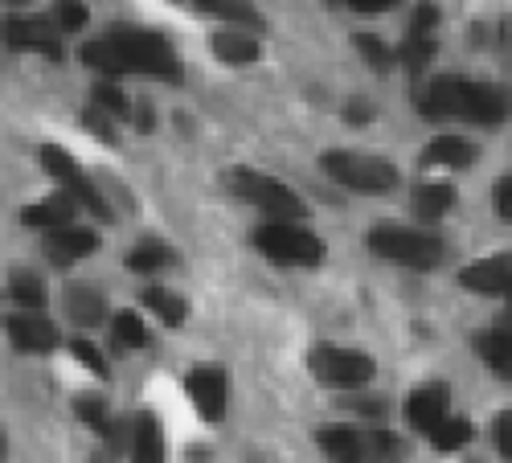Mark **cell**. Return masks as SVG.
I'll use <instances>...</instances> for the list:
<instances>
[{"mask_svg": "<svg viewBox=\"0 0 512 463\" xmlns=\"http://www.w3.org/2000/svg\"><path fill=\"white\" fill-rule=\"evenodd\" d=\"M132 463H164V435L152 410H140L132 423Z\"/></svg>", "mask_w": 512, "mask_h": 463, "instance_id": "19", "label": "cell"}, {"mask_svg": "<svg viewBox=\"0 0 512 463\" xmlns=\"http://www.w3.org/2000/svg\"><path fill=\"white\" fill-rule=\"evenodd\" d=\"M185 390L193 398V410L205 418V423H222V418H226L230 386H226V369L222 365H197L185 377Z\"/></svg>", "mask_w": 512, "mask_h": 463, "instance_id": "9", "label": "cell"}, {"mask_svg": "<svg viewBox=\"0 0 512 463\" xmlns=\"http://www.w3.org/2000/svg\"><path fill=\"white\" fill-rule=\"evenodd\" d=\"M451 205H455V189L447 181H422L414 189V214L422 222H439Z\"/></svg>", "mask_w": 512, "mask_h": 463, "instance_id": "22", "label": "cell"}, {"mask_svg": "<svg viewBox=\"0 0 512 463\" xmlns=\"http://www.w3.org/2000/svg\"><path fill=\"white\" fill-rule=\"evenodd\" d=\"M107 37L123 50V62H127L132 74H152V78H164V82H181V62H177L173 46H168L160 33L119 25Z\"/></svg>", "mask_w": 512, "mask_h": 463, "instance_id": "4", "label": "cell"}, {"mask_svg": "<svg viewBox=\"0 0 512 463\" xmlns=\"http://www.w3.org/2000/svg\"><path fill=\"white\" fill-rule=\"evenodd\" d=\"M463 287L484 291V296H512V255H492V259H476L459 275Z\"/></svg>", "mask_w": 512, "mask_h": 463, "instance_id": "15", "label": "cell"}, {"mask_svg": "<svg viewBox=\"0 0 512 463\" xmlns=\"http://www.w3.org/2000/svg\"><path fill=\"white\" fill-rule=\"evenodd\" d=\"M398 62L410 70V74H422L426 66L435 62V37H422V33H410L398 50Z\"/></svg>", "mask_w": 512, "mask_h": 463, "instance_id": "31", "label": "cell"}, {"mask_svg": "<svg viewBox=\"0 0 512 463\" xmlns=\"http://www.w3.org/2000/svg\"><path fill=\"white\" fill-rule=\"evenodd\" d=\"M226 189L242 201H250L254 209H263V214H271V222H295V218H304V201L295 197L283 181L259 173V168H226Z\"/></svg>", "mask_w": 512, "mask_h": 463, "instance_id": "3", "label": "cell"}, {"mask_svg": "<svg viewBox=\"0 0 512 463\" xmlns=\"http://www.w3.org/2000/svg\"><path fill=\"white\" fill-rule=\"evenodd\" d=\"M492 443H496V451L512 463V410H500V414L492 418Z\"/></svg>", "mask_w": 512, "mask_h": 463, "instance_id": "36", "label": "cell"}, {"mask_svg": "<svg viewBox=\"0 0 512 463\" xmlns=\"http://www.w3.org/2000/svg\"><path fill=\"white\" fill-rule=\"evenodd\" d=\"M320 168L353 193H390L398 185V168L386 156H369V152H349V148H328L320 156Z\"/></svg>", "mask_w": 512, "mask_h": 463, "instance_id": "2", "label": "cell"}, {"mask_svg": "<svg viewBox=\"0 0 512 463\" xmlns=\"http://www.w3.org/2000/svg\"><path fill=\"white\" fill-rule=\"evenodd\" d=\"M177 255H173V246H164L156 238H144L132 255H127V271H136V275H156L164 267H173Z\"/></svg>", "mask_w": 512, "mask_h": 463, "instance_id": "25", "label": "cell"}, {"mask_svg": "<svg viewBox=\"0 0 512 463\" xmlns=\"http://www.w3.org/2000/svg\"><path fill=\"white\" fill-rule=\"evenodd\" d=\"M472 423H467V418H447V423L431 435V443L439 447V451H459V447H467V443H472Z\"/></svg>", "mask_w": 512, "mask_h": 463, "instance_id": "33", "label": "cell"}, {"mask_svg": "<svg viewBox=\"0 0 512 463\" xmlns=\"http://www.w3.org/2000/svg\"><path fill=\"white\" fill-rule=\"evenodd\" d=\"M87 5L82 0H58L54 5V25H58V33H74V29H82L87 25Z\"/></svg>", "mask_w": 512, "mask_h": 463, "instance_id": "34", "label": "cell"}, {"mask_svg": "<svg viewBox=\"0 0 512 463\" xmlns=\"http://www.w3.org/2000/svg\"><path fill=\"white\" fill-rule=\"evenodd\" d=\"M316 382H324L328 390H357V386H369L373 373H377V361L369 353H357V349H340V345H316L312 357H308Z\"/></svg>", "mask_w": 512, "mask_h": 463, "instance_id": "6", "label": "cell"}, {"mask_svg": "<svg viewBox=\"0 0 512 463\" xmlns=\"http://www.w3.org/2000/svg\"><path fill=\"white\" fill-rule=\"evenodd\" d=\"M508 320H512V296H508Z\"/></svg>", "mask_w": 512, "mask_h": 463, "instance_id": "45", "label": "cell"}, {"mask_svg": "<svg viewBox=\"0 0 512 463\" xmlns=\"http://www.w3.org/2000/svg\"><path fill=\"white\" fill-rule=\"evenodd\" d=\"M394 5H402V0H349L353 13H390Z\"/></svg>", "mask_w": 512, "mask_h": 463, "instance_id": "42", "label": "cell"}, {"mask_svg": "<svg viewBox=\"0 0 512 463\" xmlns=\"http://www.w3.org/2000/svg\"><path fill=\"white\" fill-rule=\"evenodd\" d=\"M37 160H41V168H46V173L82 205V209H91L95 218H103V222H111V205L103 201V193L91 185V177L82 173V164L66 152V148H58V144H41L37 148Z\"/></svg>", "mask_w": 512, "mask_h": 463, "instance_id": "7", "label": "cell"}, {"mask_svg": "<svg viewBox=\"0 0 512 463\" xmlns=\"http://www.w3.org/2000/svg\"><path fill=\"white\" fill-rule=\"evenodd\" d=\"M353 46H357V54H361L377 74H390V70L398 66V50H390L377 33H357V37H353Z\"/></svg>", "mask_w": 512, "mask_h": 463, "instance_id": "28", "label": "cell"}, {"mask_svg": "<svg viewBox=\"0 0 512 463\" xmlns=\"http://www.w3.org/2000/svg\"><path fill=\"white\" fill-rule=\"evenodd\" d=\"M508 46H512V37H508Z\"/></svg>", "mask_w": 512, "mask_h": 463, "instance_id": "47", "label": "cell"}, {"mask_svg": "<svg viewBox=\"0 0 512 463\" xmlns=\"http://www.w3.org/2000/svg\"><path fill=\"white\" fill-rule=\"evenodd\" d=\"M99 250V234L91 226H62V230H50V259L58 267H70L74 259H87Z\"/></svg>", "mask_w": 512, "mask_h": 463, "instance_id": "16", "label": "cell"}, {"mask_svg": "<svg viewBox=\"0 0 512 463\" xmlns=\"http://www.w3.org/2000/svg\"><path fill=\"white\" fill-rule=\"evenodd\" d=\"M365 246L373 255L414 271H435L443 263V238L426 230H410V226H373L365 234Z\"/></svg>", "mask_w": 512, "mask_h": 463, "instance_id": "1", "label": "cell"}, {"mask_svg": "<svg viewBox=\"0 0 512 463\" xmlns=\"http://www.w3.org/2000/svg\"><path fill=\"white\" fill-rule=\"evenodd\" d=\"M82 123H87V128L99 136V140H107V144H115V123L107 119V111L99 107V103H91L87 107V115H82Z\"/></svg>", "mask_w": 512, "mask_h": 463, "instance_id": "37", "label": "cell"}, {"mask_svg": "<svg viewBox=\"0 0 512 463\" xmlns=\"http://www.w3.org/2000/svg\"><path fill=\"white\" fill-rule=\"evenodd\" d=\"M447 406H451V390L443 382H431V386H418L406 402V418L410 427L422 431V435H435L443 423H447Z\"/></svg>", "mask_w": 512, "mask_h": 463, "instance_id": "12", "label": "cell"}, {"mask_svg": "<svg viewBox=\"0 0 512 463\" xmlns=\"http://www.w3.org/2000/svg\"><path fill=\"white\" fill-rule=\"evenodd\" d=\"M9 300L17 308H25V312H41L46 308V283H41L37 275H17L9 283Z\"/></svg>", "mask_w": 512, "mask_h": 463, "instance_id": "32", "label": "cell"}, {"mask_svg": "<svg viewBox=\"0 0 512 463\" xmlns=\"http://www.w3.org/2000/svg\"><path fill=\"white\" fill-rule=\"evenodd\" d=\"M213 54H218L222 62H230V66H246V62H259L263 50L246 29H238V33H218L213 37Z\"/></svg>", "mask_w": 512, "mask_h": 463, "instance_id": "24", "label": "cell"}, {"mask_svg": "<svg viewBox=\"0 0 512 463\" xmlns=\"http://www.w3.org/2000/svg\"><path fill=\"white\" fill-rule=\"evenodd\" d=\"M435 25H439V9L431 5V0H422V5L414 9V17H410V33H422V37H435Z\"/></svg>", "mask_w": 512, "mask_h": 463, "instance_id": "38", "label": "cell"}, {"mask_svg": "<svg viewBox=\"0 0 512 463\" xmlns=\"http://www.w3.org/2000/svg\"><path fill=\"white\" fill-rule=\"evenodd\" d=\"M5 332L9 341L21 349V353H50L58 345V328L54 320H46L41 312H17V316H5Z\"/></svg>", "mask_w": 512, "mask_h": 463, "instance_id": "14", "label": "cell"}, {"mask_svg": "<svg viewBox=\"0 0 512 463\" xmlns=\"http://www.w3.org/2000/svg\"><path fill=\"white\" fill-rule=\"evenodd\" d=\"M373 115H377V107H373L369 99H349V103H345V119H349V123H369Z\"/></svg>", "mask_w": 512, "mask_h": 463, "instance_id": "41", "label": "cell"}, {"mask_svg": "<svg viewBox=\"0 0 512 463\" xmlns=\"http://www.w3.org/2000/svg\"><path fill=\"white\" fill-rule=\"evenodd\" d=\"M82 62H87L91 70H99V74H132L127 70V62H123V50L115 46L111 37H95V41H87V46H82Z\"/></svg>", "mask_w": 512, "mask_h": 463, "instance_id": "26", "label": "cell"}, {"mask_svg": "<svg viewBox=\"0 0 512 463\" xmlns=\"http://www.w3.org/2000/svg\"><path fill=\"white\" fill-rule=\"evenodd\" d=\"M66 316L78 328H99L107 320V296L91 283H70L66 287Z\"/></svg>", "mask_w": 512, "mask_h": 463, "instance_id": "17", "label": "cell"}, {"mask_svg": "<svg viewBox=\"0 0 512 463\" xmlns=\"http://www.w3.org/2000/svg\"><path fill=\"white\" fill-rule=\"evenodd\" d=\"M418 111L426 119H463L467 115V78L463 74H435L418 87Z\"/></svg>", "mask_w": 512, "mask_h": 463, "instance_id": "8", "label": "cell"}, {"mask_svg": "<svg viewBox=\"0 0 512 463\" xmlns=\"http://www.w3.org/2000/svg\"><path fill=\"white\" fill-rule=\"evenodd\" d=\"M136 123H140V128L148 132V128H152V111H148V107H140V111H136Z\"/></svg>", "mask_w": 512, "mask_h": 463, "instance_id": "43", "label": "cell"}, {"mask_svg": "<svg viewBox=\"0 0 512 463\" xmlns=\"http://www.w3.org/2000/svg\"><path fill=\"white\" fill-rule=\"evenodd\" d=\"M197 9L201 13H213V17H222V21H234L238 29H267L263 13L250 5V0H197Z\"/></svg>", "mask_w": 512, "mask_h": 463, "instance_id": "23", "label": "cell"}, {"mask_svg": "<svg viewBox=\"0 0 512 463\" xmlns=\"http://www.w3.org/2000/svg\"><path fill=\"white\" fill-rule=\"evenodd\" d=\"M472 463H484V459H472Z\"/></svg>", "mask_w": 512, "mask_h": 463, "instance_id": "46", "label": "cell"}, {"mask_svg": "<svg viewBox=\"0 0 512 463\" xmlns=\"http://www.w3.org/2000/svg\"><path fill=\"white\" fill-rule=\"evenodd\" d=\"M74 209H78V201L70 193H58V197L25 205L21 209V222L33 226V230H62V226H74Z\"/></svg>", "mask_w": 512, "mask_h": 463, "instance_id": "18", "label": "cell"}, {"mask_svg": "<svg viewBox=\"0 0 512 463\" xmlns=\"http://www.w3.org/2000/svg\"><path fill=\"white\" fill-rule=\"evenodd\" d=\"M508 115H512L508 87H500V82H467V115L463 119L492 128V123H504Z\"/></svg>", "mask_w": 512, "mask_h": 463, "instance_id": "13", "label": "cell"}, {"mask_svg": "<svg viewBox=\"0 0 512 463\" xmlns=\"http://www.w3.org/2000/svg\"><path fill=\"white\" fill-rule=\"evenodd\" d=\"M91 463H111V451H95V455H91Z\"/></svg>", "mask_w": 512, "mask_h": 463, "instance_id": "44", "label": "cell"}, {"mask_svg": "<svg viewBox=\"0 0 512 463\" xmlns=\"http://www.w3.org/2000/svg\"><path fill=\"white\" fill-rule=\"evenodd\" d=\"M74 414H78L95 435H103L107 443L119 439V435H115V423L107 418V402H103V398H91V394H87V398H78V402H74Z\"/></svg>", "mask_w": 512, "mask_h": 463, "instance_id": "30", "label": "cell"}, {"mask_svg": "<svg viewBox=\"0 0 512 463\" xmlns=\"http://www.w3.org/2000/svg\"><path fill=\"white\" fill-rule=\"evenodd\" d=\"M5 46L9 50H41L50 58L62 54L58 25L46 21V17H5Z\"/></svg>", "mask_w": 512, "mask_h": 463, "instance_id": "11", "label": "cell"}, {"mask_svg": "<svg viewBox=\"0 0 512 463\" xmlns=\"http://www.w3.org/2000/svg\"><path fill=\"white\" fill-rule=\"evenodd\" d=\"M472 160H476L472 144L459 140V136H439V140L426 144V148H422V156H418V164H422V168H467Z\"/></svg>", "mask_w": 512, "mask_h": 463, "instance_id": "20", "label": "cell"}, {"mask_svg": "<svg viewBox=\"0 0 512 463\" xmlns=\"http://www.w3.org/2000/svg\"><path fill=\"white\" fill-rule=\"evenodd\" d=\"M472 345L492 373L512 377V328H484V332H476Z\"/></svg>", "mask_w": 512, "mask_h": 463, "instance_id": "21", "label": "cell"}, {"mask_svg": "<svg viewBox=\"0 0 512 463\" xmlns=\"http://www.w3.org/2000/svg\"><path fill=\"white\" fill-rule=\"evenodd\" d=\"M74 357H78L82 365H87L95 377H107V357H103V353H99L91 341H74Z\"/></svg>", "mask_w": 512, "mask_h": 463, "instance_id": "39", "label": "cell"}, {"mask_svg": "<svg viewBox=\"0 0 512 463\" xmlns=\"http://www.w3.org/2000/svg\"><path fill=\"white\" fill-rule=\"evenodd\" d=\"M140 304H144L148 312H156V316H160V324H168V328H181V324H185V316H189L185 300L177 296V291H164V287H148L144 296H140Z\"/></svg>", "mask_w": 512, "mask_h": 463, "instance_id": "27", "label": "cell"}, {"mask_svg": "<svg viewBox=\"0 0 512 463\" xmlns=\"http://www.w3.org/2000/svg\"><path fill=\"white\" fill-rule=\"evenodd\" d=\"M492 209H496V218L512 222V177H500L492 185Z\"/></svg>", "mask_w": 512, "mask_h": 463, "instance_id": "40", "label": "cell"}, {"mask_svg": "<svg viewBox=\"0 0 512 463\" xmlns=\"http://www.w3.org/2000/svg\"><path fill=\"white\" fill-rule=\"evenodd\" d=\"M91 99H95V103H99L107 115H115V119H123V115H127V95L115 87V82H95Z\"/></svg>", "mask_w": 512, "mask_h": 463, "instance_id": "35", "label": "cell"}, {"mask_svg": "<svg viewBox=\"0 0 512 463\" xmlns=\"http://www.w3.org/2000/svg\"><path fill=\"white\" fill-rule=\"evenodd\" d=\"M111 336L123 349H144L148 345V328H144L140 312H132V308H123V312L111 316Z\"/></svg>", "mask_w": 512, "mask_h": 463, "instance_id": "29", "label": "cell"}, {"mask_svg": "<svg viewBox=\"0 0 512 463\" xmlns=\"http://www.w3.org/2000/svg\"><path fill=\"white\" fill-rule=\"evenodd\" d=\"M254 246L271 255L275 263H291V267H316L324 259V242L295 222H267L254 230Z\"/></svg>", "mask_w": 512, "mask_h": 463, "instance_id": "5", "label": "cell"}, {"mask_svg": "<svg viewBox=\"0 0 512 463\" xmlns=\"http://www.w3.org/2000/svg\"><path fill=\"white\" fill-rule=\"evenodd\" d=\"M316 443L324 447V455L332 463H369L365 423L361 427H353V423H324V427H316Z\"/></svg>", "mask_w": 512, "mask_h": 463, "instance_id": "10", "label": "cell"}]
</instances>
